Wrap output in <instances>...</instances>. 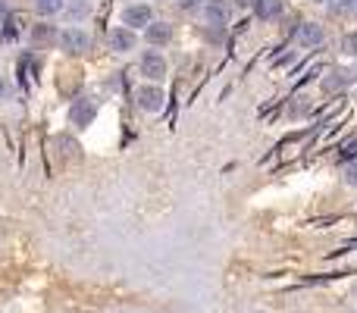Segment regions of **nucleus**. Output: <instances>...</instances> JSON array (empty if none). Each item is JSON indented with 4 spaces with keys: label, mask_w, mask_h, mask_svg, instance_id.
<instances>
[{
    "label": "nucleus",
    "mask_w": 357,
    "mask_h": 313,
    "mask_svg": "<svg viewBox=\"0 0 357 313\" xmlns=\"http://www.w3.org/2000/svg\"><path fill=\"white\" fill-rule=\"evenodd\" d=\"M342 54H348V57H357V32H348V34H342Z\"/></svg>",
    "instance_id": "2eb2a0df"
},
{
    "label": "nucleus",
    "mask_w": 357,
    "mask_h": 313,
    "mask_svg": "<svg viewBox=\"0 0 357 313\" xmlns=\"http://www.w3.org/2000/svg\"><path fill=\"white\" fill-rule=\"evenodd\" d=\"M204 0H179V7L182 10H195V7H201Z\"/></svg>",
    "instance_id": "f3484780"
},
{
    "label": "nucleus",
    "mask_w": 357,
    "mask_h": 313,
    "mask_svg": "<svg viewBox=\"0 0 357 313\" xmlns=\"http://www.w3.org/2000/svg\"><path fill=\"white\" fill-rule=\"evenodd\" d=\"M91 34L85 32V28H79V26H69V28H63L60 34H57V48L63 50V54H69V57H79V54H88L91 50Z\"/></svg>",
    "instance_id": "f257e3e1"
},
{
    "label": "nucleus",
    "mask_w": 357,
    "mask_h": 313,
    "mask_svg": "<svg viewBox=\"0 0 357 313\" xmlns=\"http://www.w3.org/2000/svg\"><path fill=\"white\" fill-rule=\"evenodd\" d=\"M63 7H66V0H35V13L44 16V19L63 13Z\"/></svg>",
    "instance_id": "ddd939ff"
},
{
    "label": "nucleus",
    "mask_w": 357,
    "mask_h": 313,
    "mask_svg": "<svg viewBox=\"0 0 357 313\" xmlns=\"http://www.w3.org/2000/svg\"><path fill=\"white\" fill-rule=\"evenodd\" d=\"M3 97H10V82L0 75V101H3Z\"/></svg>",
    "instance_id": "a211bd4d"
},
{
    "label": "nucleus",
    "mask_w": 357,
    "mask_h": 313,
    "mask_svg": "<svg viewBox=\"0 0 357 313\" xmlns=\"http://www.w3.org/2000/svg\"><path fill=\"white\" fill-rule=\"evenodd\" d=\"M254 16L263 22H273L282 16V0H257L254 3Z\"/></svg>",
    "instance_id": "9b49d317"
},
{
    "label": "nucleus",
    "mask_w": 357,
    "mask_h": 313,
    "mask_svg": "<svg viewBox=\"0 0 357 313\" xmlns=\"http://www.w3.org/2000/svg\"><path fill=\"white\" fill-rule=\"evenodd\" d=\"M295 41L301 44V48H307V50L323 48L326 32H323V26H320V22H301V26H298V32H295Z\"/></svg>",
    "instance_id": "0eeeda50"
},
{
    "label": "nucleus",
    "mask_w": 357,
    "mask_h": 313,
    "mask_svg": "<svg viewBox=\"0 0 357 313\" xmlns=\"http://www.w3.org/2000/svg\"><path fill=\"white\" fill-rule=\"evenodd\" d=\"M257 0H238V7H254Z\"/></svg>",
    "instance_id": "6ab92c4d"
},
{
    "label": "nucleus",
    "mask_w": 357,
    "mask_h": 313,
    "mask_svg": "<svg viewBox=\"0 0 357 313\" xmlns=\"http://www.w3.org/2000/svg\"><path fill=\"white\" fill-rule=\"evenodd\" d=\"M201 16H204V22H207L210 28H226V26H229L232 10H229L226 0H204Z\"/></svg>",
    "instance_id": "423d86ee"
},
{
    "label": "nucleus",
    "mask_w": 357,
    "mask_h": 313,
    "mask_svg": "<svg viewBox=\"0 0 357 313\" xmlns=\"http://www.w3.org/2000/svg\"><path fill=\"white\" fill-rule=\"evenodd\" d=\"M63 13H66L69 26H79L81 19H88V16H91V0H66Z\"/></svg>",
    "instance_id": "9d476101"
},
{
    "label": "nucleus",
    "mask_w": 357,
    "mask_h": 313,
    "mask_svg": "<svg viewBox=\"0 0 357 313\" xmlns=\"http://www.w3.org/2000/svg\"><path fill=\"white\" fill-rule=\"evenodd\" d=\"M57 34H60V32H54V26H35L32 28V44H38V48H48V44L57 41Z\"/></svg>",
    "instance_id": "f8f14e48"
},
{
    "label": "nucleus",
    "mask_w": 357,
    "mask_h": 313,
    "mask_svg": "<svg viewBox=\"0 0 357 313\" xmlns=\"http://www.w3.org/2000/svg\"><path fill=\"white\" fill-rule=\"evenodd\" d=\"M351 82V72H345V69H336V72H329L323 79V88L326 91H336V88H345V85Z\"/></svg>",
    "instance_id": "4468645a"
},
{
    "label": "nucleus",
    "mask_w": 357,
    "mask_h": 313,
    "mask_svg": "<svg viewBox=\"0 0 357 313\" xmlns=\"http://www.w3.org/2000/svg\"><path fill=\"white\" fill-rule=\"evenodd\" d=\"M107 44H110V50H113V54H132V50H135V44H138V34L128 32V28H122V26H116V28H110Z\"/></svg>",
    "instance_id": "6e6552de"
},
{
    "label": "nucleus",
    "mask_w": 357,
    "mask_h": 313,
    "mask_svg": "<svg viewBox=\"0 0 357 313\" xmlns=\"http://www.w3.org/2000/svg\"><path fill=\"white\" fill-rule=\"evenodd\" d=\"M345 182L354 185L357 188V160H351V163H345Z\"/></svg>",
    "instance_id": "dca6fc26"
},
{
    "label": "nucleus",
    "mask_w": 357,
    "mask_h": 313,
    "mask_svg": "<svg viewBox=\"0 0 357 313\" xmlns=\"http://www.w3.org/2000/svg\"><path fill=\"white\" fill-rule=\"evenodd\" d=\"M138 69H142V75L148 79V82L160 85L163 79H166V72H169V63H166V57H163L160 50H144V54L138 57Z\"/></svg>",
    "instance_id": "20e7f679"
},
{
    "label": "nucleus",
    "mask_w": 357,
    "mask_h": 313,
    "mask_svg": "<svg viewBox=\"0 0 357 313\" xmlns=\"http://www.w3.org/2000/svg\"><path fill=\"white\" fill-rule=\"evenodd\" d=\"M151 22H154V10L148 7V3H132V7H126L119 13V26L128 28V32H138V28H148Z\"/></svg>",
    "instance_id": "39448f33"
},
{
    "label": "nucleus",
    "mask_w": 357,
    "mask_h": 313,
    "mask_svg": "<svg viewBox=\"0 0 357 313\" xmlns=\"http://www.w3.org/2000/svg\"><path fill=\"white\" fill-rule=\"evenodd\" d=\"M66 119H69V125L73 129H88V125H95V119H97V103L91 101V97H75L73 103H69V113H66Z\"/></svg>",
    "instance_id": "7ed1b4c3"
},
{
    "label": "nucleus",
    "mask_w": 357,
    "mask_h": 313,
    "mask_svg": "<svg viewBox=\"0 0 357 313\" xmlns=\"http://www.w3.org/2000/svg\"><path fill=\"white\" fill-rule=\"evenodd\" d=\"M144 41L151 44V48H166L169 41H173V26L163 19H154L148 28H144Z\"/></svg>",
    "instance_id": "1a4fd4ad"
},
{
    "label": "nucleus",
    "mask_w": 357,
    "mask_h": 313,
    "mask_svg": "<svg viewBox=\"0 0 357 313\" xmlns=\"http://www.w3.org/2000/svg\"><path fill=\"white\" fill-rule=\"evenodd\" d=\"M135 107L142 113H160L166 107V91L163 85H154V82H144L135 88Z\"/></svg>",
    "instance_id": "f03ea898"
}]
</instances>
